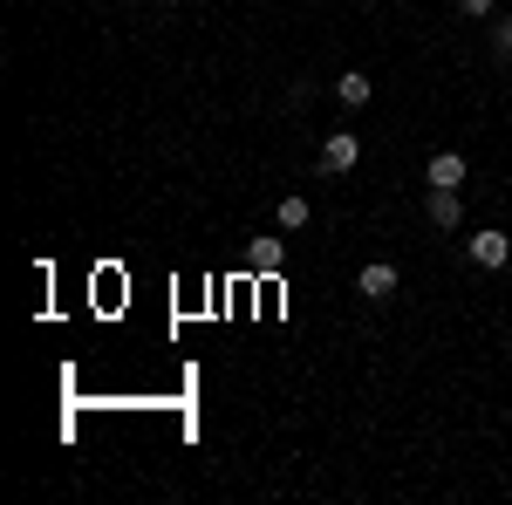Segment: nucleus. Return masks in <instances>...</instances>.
<instances>
[{"mask_svg": "<svg viewBox=\"0 0 512 505\" xmlns=\"http://www.w3.org/2000/svg\"><path fill=\"white\" fill-rule=\"evenodd\" d=\"M424 219H431L437 233H458V226H465V205H458V192H431V198H424Z\"/></svg>", "mask_w": 512, "mask_h": 505, "instance_id": "7ed1b4c3", "label": "nucleus"}, {"mask_svg": "<svg viewBox=\"0 0 512 505\" xmlns=\"http://www.w3.org/2000/svg\"><path fill=\"white\" fill-rule=\"evenodd\" d=\"M274 219H280V233H301V226L315 219V205H308V198L294 192V198H280V212H274Z\"/></svg>", "mask_w": 512, "mask_h": 505, "instance_id": "0eeeda50", "label": "nucleus"}, {"mask_svg": "<svg viewBox=\"0 0 512 505\" xmlns=\"http://www.w3.org/2000/svg\"><path fill=\"white\" fill-rule=\"evenodd\" d=\"M355 164H362V137H355V130H328V137H321V171L342 178Z\"/></svg>", "mask_w": 512, "mask_h": 505, "instance_id": "f257e3e1", "label": "nucleus"}, {"mask_svg": "<svg viewBox=\"0 0 512 505\" xmlns=\"http://www.w3.org/2000/svg\"><path fill=\"white\" fill-rule=\"evenodd\" d=\"M492 7H499V0H458V14H472V21H485Z\"/></svg>", "mask_w": 512, "mask_h": 505, "instance_id": "9d476101", "label": "nucleus"}, {"mask_svg": "<svg viewBox=\"0 0 512 505\" xmlns=\"http://www.w3.org/2000/svg\"><path fill=\"white\" fill-rule=\"evenodd\" d=\"M424 178H431V192H458V185H465V157H458V151H437Z\"/></svg>", "mask_w": 512, "mask_h": 505, "instance_id": "39448f33", "label": "nucleus"}, {"mask_svg": "<svg viewBox=\"0 0 512 505\" xmlns=\"http://www.w3.org/2000/svg\"><path fill=\"white\" fill-rule=\"evenodd\" d=\"M335 96H342L349 110H362V103H369V76H362V69H349V76H335Z\"/></svg>", "mask_w": 512, "mask_h": 505, "instance_id": "6e6552de", "label": "nucleus"}, {"mask_svg": "<svg viewBox=\"0 0 512 505\" xmlns=\"http://www.w3.org/2000/svg\"><path fill=\"white\" fill-rule=\"evenodd\" d=\"M355 294H369V301H390V294H396V267H390V260H369V267L355 273Z\"/></svg>", "mask_w": 512, "mask_h": 505, "instance_id": "20e7f679", "label": "nucleus"}, {"mask_svg": "<svg viewBox=\"0 0 512 505\" xmlns=\"http://www.w3.org/2000/svg\"><path fill=\"white\" fill-rule=\"evenodd\" d=\"M492 55L512 62V14H506V21H492Z\"/></svg>", "mask_w": 512, "mask_h": 505, "instance_id": "1a4fd4ad", "label": "nucleus"}, {"mask_svg": "<svg viewBox=\"0 0 512 505\" xmlns=\"http://www.w3.org/2000/svg\"><path fill=\"white\" fill-rule=\"evenodd\" d=\"M465 253H472V267L492 273V267H506V260H512V239L499 233V226H478V233L465 239Z\"/></svg>", "mask_w": 512, "mask_h": 505, "instance_id": "f03ea898", "label": "nucleus"}, {"mask_svg": "<svg viewBox=\"0 0 512 505\" xmlns=\"http://www.w3.org/2000/svg\"><path fill=\"white\" fill-rule=\"evenodd\" d=\"M280 260H287L280 239H253V246H246V267H253V273H280Z\"/></svg>", "mask_w": 512, "mask_h": 505, "instance_id": "423d86ee", "label": "nucleus"}, {"mask_svg": "<svg viewBox=\"0 0 512 505\" xmlns=\"http://www.w3.org/2000/svg\"><path fill=\"white\" fill-rule=\"evenodd\" d=\"M362 7H376V0H362Z\"/></svg>", "mask_w": 512, "mask_h": 505, "instance_id": "9b49d317", "label": "nucleus"}]
</instances>
